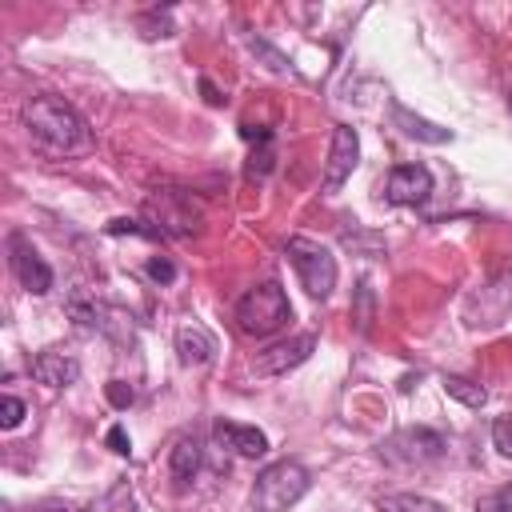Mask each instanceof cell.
Here are the masks:
<instances>
[{
	"mask_svg": "<svg viewBox=\"0 0 512 512\" xmlns=\"http://www.w3.org/2000/svg\"><path fill=\"white\" fill-rule=\"evenodd\" d=\"M356 164H360V136H356V128L336 124V128H332V144H328V160H324V180H320V188H324L328 196L340 192V184L356 172Z\"/></svg>",
	"mask_w": 512,
	"mask_h": 512,
	"instance_id": "8992f818",
	"label": "cell"
},
{
	"mask_svg": "<svg viewBox=\"0 0 512 512\" xmlns=\"http://www.w3.org/2000/svg\"><path fill=\"white\" fill-rule=\"evenodd\" d=\"M284 256H288V264L296 268V276H300V284H304L308 296H316V300L332 296V288H336V256H332L320 240L292 236V240L284 244Z\"/></svg>",
	"mask_w": 512,
	"mask_h": 512,
	"instance_id": "5b68a950",
	"label": "cell"
},
{
	"mask_svg": "<svg viewBox=\"0 0 512 512\" xmlns=\"http://www.w3.org/2000/svg\"><path fill=\"white\" fill-rule=\"evenodd\" d=\"M68 316H72L76 328H84V332L104 328V308H100L96 300H88L84 292H72V296H68Z\"/></svg>",
	"mask_w": 512,
	"mask_h": 512,
	"instance_id": "ac0fdd59",
	"label": "cell"
},
{
	"mask_svg": "<svg viewBox=\"0 0 512 512\" xmlns=\"http://www.w3.org/2000/svg\"><path fill=\"white\" fill-rule=\"evenodd\" d=\"M176 352H180V364H188V368H204V364L216 360V336H212L204 324L188 320V324L176 328Z\"/></svg>",
	"mask_w": 512,
	"mask_h": 512,
	"instance_id": "8fae6325",
	"label": "cell"
},
{
	"mask_svg": "<svg viewBox=\"0 0 512 512\" xmlns=\"http://www.w3.org/2000/svg\"><path fill=\"white\" fill-rule=\"evenodd\" d=\"M104 444H108V448H112L116 456H128V452H132V440H128V432H124L120 424H112V428H108V436H104Z\"/></svg>",
	"mask_w": 512,
	"mask_h": 512,
	"instance_id": "484cf974",
	"label": "cell"
},
{
	"mask_svg": "<svg viewBox=\"0 0 512 512\" xmlns=\"http://www.w3.org/2000/svg\"><path fill=\"white\" fill-rule=\"evenodd\" d=\"M108 236H144V240H160V232H156L148 220H128V216L108 220Z\"/></svg>",
	"mask_w": 512,
	"mask_h": 512,
	"instance_id": "ffe728a7",
	"label": "cell"
},
{
	"mask_svg": "<svg viewBox=\"0 0 512 512\" xmlns=\"http://www.w3.org/2000/svg\"><path fill=\"white\" fill-rule=\"evenodd\" d=\"M428 196H432V172L424 164H396L384 180V200L388 204L412 208V204H424Z\"/></svg>",
	"mask_w": 512,
	"mask_h": 512,
	"instance_id": "9c48e42d",
	"label": "cell"
},
{
	"mask_svg": "<svg viewBox=\"0 0 512 512\" xmlns=\"http://www.w3.org/2000/svg\"><path fill=\"white\" fill-rule=\"evenodd\" d=\"M376 508H380V512H444L440 500L420 496V492H392V496H380Z\"/></svg>",
	"mask_w": 512,
	"mask_h": 512,
	"instance_id": "e0dca14e",
	"label": "cell"
},
{
	"mask_svg": "<svg viewBox=\"0 0 512 512\" xmlns=\"http://www.w3.org/2000/svg\"><path fill=\"white\" fill-rule=\"evenodd\" d=\"M496 504H500V512H512V484H504V488L496 492Z\"/></svg>",
	"mask_w": 512,
	"mask_h": 512,
	"instance_id": "83f0119b",
	"label": "cell"
},
{
	"mask_svg": "<svg viewBox=\"0 0 512 512\" xmlns=\"http://www.w3.org/2000/svg\"><path fill=\"white\" fill-rule=\"evenodd\" d=\"M476 512H500V504H496V496H488V500H480V504H476Z\"/></svg>",
	"mask_w": 512,
	"mask_h": 512,
	"instance_id": "f546056e",
	"label": "cell"
},
{
	"mask_svg": "<svg viewBox=\"0 0 512 512\" xmlns=\"http://www.w3.org/2000/svg\"><path fill=\"white\" fill-rule=\"evenodd\" d=\"M32 376L36 384H48V388H68L76 376H80V360L68 356V352H56V348H44L32 356Z\"/></svg>",
	"mask_w": 512,
	"mask_h": 512,
	"instance_id": "7c38bea8",
	"label": "cell"
},
{
	"mask_svg": "<svg viewBox=\"0 0 512 512\" xmlns=\"http://www.w3.org/2000/svg\"><path fill=\"white\" fill-rule=\"evenodd\" d=\"M200 88H204V96H208V104H220V92L208 84V80H200Z\"/></svg>",
	"mask_w": 512,
	"mask_h": 512,
	"instance_id": "f1b7e54d",
	"label": "cell"
},
{
	"mask_svg": "<svg viewBox=\"0 0 512 512\" xmlns=\"http://www.w3.org/2000/svg\"><path fill=\"white\" fill-rule=\"evenodd\" d=\"M492 444L500 448V456H508V460H512V416L492 420Z\"/></svg>",
	"mask_w": 512,
	"mask_h": 512,
	"instance_id": "d4e9b609",
	"label": "cell"
},
{
	"mask_svg": "<svg viewBox=\"0 0 512 512\" xmlns=\"http://www.w3.org/2000/svg\"><path fill=\"white\" fill-rule=\"evenodd\" d=\"M144 272H148V280H156V284H172V280H176V264H172L168 256H148Z\"/></svg>",
	"mask_w": 512,
	"mask_h": 512,
	"instance_id": "7402d4cb",
	"label": "cell"
},
{
	"mask_svg": "<svg viewBox=\"0 0 512 512\" xmlns=\"http://www.w3.org/2000/svg\"><path fill=\"white\" fill-rule=\"evenodd\" d=\"M236 328L244 332V336H256V340H264V336H272V332H280L288 320H292V304H288V296H284V288L276 284V280H264V284H256V288H248L240 300H236Z\"/></svg>",
	"mask_w": 512,
	"mask_h": 512,
	"instance_id": "7a4b0ae2",
	"label": "cell"
},
{
	"mask_svg": "<svg viewBox=\"0 0 512 512\" xmlns=\"http://www.w3.org/2000/svg\"><path fill=\"white\" fill-rule=\"evenodd\" d=\"M200 216H204L200 200L184 188H156L144 200V220L160 236H192L200 228Z\"/></svg>",
	"mask_w": 512,
	"mask_h": 512,
	"instance_id": "277c9868",
	"label": "cell"
},
{
	"mask_svg": "<svg viewBox=\"0 0 512 512\" xmlns=\"http://www.w3.org/2000/svg\"><path fill=\"white\" fill-rule=\"evenodd\" d=\"M216 440L224 444V448H232L236 456H248V460H256V456H264L268 452V436L260 432V428H252V424H232V420H216Z\"/></svg>",
	"mask_w": 512,
	"mask_h": 512,
	"instance_id": "4fadbf2b",
	"label": "cell"
},
{
	"mask_svg": "<svg viewBox=\"0 0 512 512\" xmlns=\"http://www.w3.org/2000/svg\"><path fill=\"white\" fill-rule=\"evenodd\" d=\"M200 460H204V448H200V440H196V436H180V440L172 444V456H168L172 480H176V484H188V480H196V472H200Z\"/></svg>",
	"mask_w": 512,
	"mask_h": 512,
	"instance_id": "9a60e30c",
	"label": "cell"
},
{
	"mask_svg": "<svg viewBox=\"0 0 512 512\" xmlns=\"http://www.w3.org/2000/svg\"><path fill=\"white\" fill-rule=\"evenodd\" d=\"M308 472L296 460H276L268 464L256 484H252V512H288L304 492H308Z\"/></svg>",
	"mask_w": 512,
	"mask_h": 512,
	"instance_id": "3957f363",
	"label": "cell"
},
{
	"mask_svg": "<svg viewBox=\"0 0 512 512\" xmlns=\"http://www.w3.org/2000/svg\"><path fill=\"white\" fill-rule=\"evenodd\" d=\"M248 48H252L256 56H264L272 72H288V68H292V64H288V56H280L272 44H264V40H256V36H248Z\"/></svg>",
	"mask_w": 512,
	"mask_h": 512,
	"instance_id": "44dd1931",
	"label": "cell"
},
{
	"mask_svg": "<svg viewBox=\"0 0 512 512\" xmlns=\"http://www.w3.org/2000/svg\"><path fill=\"white\" fill-rule=\"evenodd\" d=\"M444 392L452 400H460L464 408H484V400H488V392L468 376H444Z\"/></svg>",
	"mask_w": 512,
	"mask_h": 512,
	"instance_id": "d6986e66",
	"label": "cell"
},
{
	"mask_svg": "<svg viewBox=\"0 0 512 512\" xmlns=\"http://www.w3.org/2000/svg\"><path fill=\"white\" fill-rule=\"evenodd\" d=\"M28 512H84L80 504H72V500H60V496H48V500H36Z\"/></svg>",
	"mask_w": 512,
	"mask_h": 512,
	"instance_id": "4316f807",
	"label": "cell"
},
{
	"mask_svg": "<svg viewBox=\"0 0 512 512\" xmlns=\"http://www.w3.org/2000/svg\"><path fill=\"white\" fill-rule=\"evenodd\" d=\"M8 264H12L16 280H20V288H28L32 296H44V292L52 288V268H48V260H44L20 232L8 236Z\"/></svg>",
	"mask_w": 512,
	"mask_h": 512,
	"instance_id": "52a82bcc",
	"label": "cell"
},
{
	"mask_svg": "<svg viewBox=\"0 0 512 512\" xmlns=\"http://www.w3.org/2000/svg\"><path fill=\"white\" fill-rule=\"evenodd\" d=\"M240 136H244L248 144H256V148H252V156H248V176H268V172H272V164H276L272 128H252V124H240Z\"/></svg>",
	"mask_w": 512,
	"mask_h": 512,
	"instance_id": "2e32d148",
	"label": "cell"
},
{
	"mask_svg": "<svg viewBox=\"0 0 512 512\" xmlns=\"http://www.w3.org/2000/svg\"><path fill=\"white\" fill-rule=\"evenodd\" d=\"M24 400L20 396H0V428H16L24 420Z\"/></svg>",
	"mask_w": 512,
	"mask_h": 512,
	"instance_id": "603a6c76",
	"label": "cell"
},
{
	"mask_svg": "<svg viewBox=\"0 0 512 512\" xmlns=\"http://www.w3.org/2000/svg\"><path fill=\"white\" fill-rule=\"evenodd\" d=\"M312 348H316V336H312V332L288 336V340L264 348V352L252 360V372H256V376H284V372L300 368V364L312 356Z\"/></svg>",
	"mask_w": 512,
	"mask_h": 512,
	"instance_id": "ba28073f",
	"label": "cell"
},
{
	"mask_svg": "<svg viewBox=\"0 0 512 512\" xmlns=\"http://www.w3.org/2000/svg\"><path fill=\"white\" fill-rule=\"evenodd\" d=\"M384 452L392 460H404V464H428L444 452V436L432 428H404L384 444Z\"/></svg>",
	"mask_w": 512,
	"mask_h": 512,
	"instance_id": "30bf717a",
	"label": "cell"
},
{
	"mask_svg": "<svg viewBox=\"0 0 512 512\" xmlns=\"http://www.w3.org/2000/svg\"><path fill=\"white\" fill-rule=\"evenodd\" d=\"M24 132L32 140V148L48 160H72L92 152V128L88 120L64 100V96H28L20 108Z\"/></svg>",
	"mask_w": 512,
	"mask_h": 512,
	"instance_id": "6da1fadb",
	"label": "cell"
},
{
	"mask_svg": "<svg viewBox=\"0 0 512 512\" xmlns=\"http://www.w3.org/2000/svg\"><path fill=\"white\" fill-rule=\"evenodd\" d=\"M104 396H108L112 408H128V404L136 400V392H132L128 380H108V384H104Z\"/></svg>",
	"mask_w": 512,
	"mask_h": 512,
	"instance_id": "cb8c5ba5",
	"label": "cell"
},
{
	"mask_svg": "<svg viewBox=\"0 0 512 512\" xmlns=\"http://www.w3.org/2000/svg\"><path fill=\"white\" fill-rule=\"evenodd\" d=\"M392 124H396L404 136L420 140V144H448V140H452V132H448V128H440V124H432V120H424V116L408 112L404 104H392Z\"/></svg>",
	"mask_w": 512,
	"mask_h": 512,
	"instance_id": "5bb4252c",
	"label": "cell"
}]
</instances>
